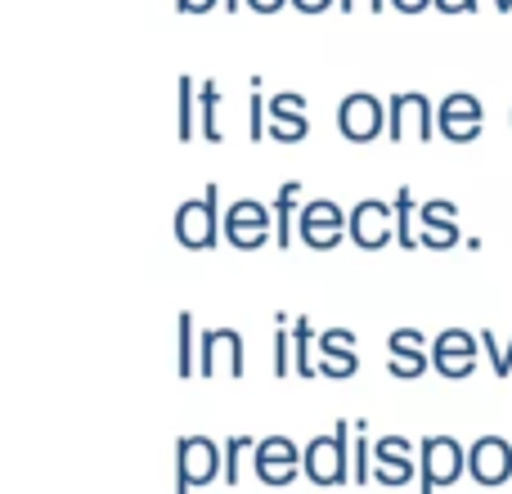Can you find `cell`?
<instances>
[{
  "label": "cell",
  "mask_w": 512,
  "mask_h": 494,
  "mask_svg": "<svg viewBox=\"0 0 512 494\" xmlns=\"http://www.w3.org/2000/svg\"><path fill=\"white\" fill-rule=\"evenodd\" d=\"M216 234H225V216H221V189L207 185L198 198H185L176 207V239L189 252H207L216 247Z\"/></svg>",
  "instance_id": "obj_1"
},
{
  "label": "cell",
  "mask_w": 512,
  "mask_h": 494,
  "mask_svg": "<svg viewBox=\"0 0 512 494\" xmlns=\"http://www.w3.org/2000/svg\"><path fill=\"white\" fill-rule=\"evenodd\" d=\"M351 432L355 423H337L328 436L306 445V477L315 486H346L351 481Z\"/></svg>",
  "instance_id": "obj_2"
},
{
  "label": "cell",
  "mask_w": 512,
  "mask_h": 494,
  "mask_svg": "<svg viewBox=\"0 0 512 494\" xmlns=\"http://www.w3.org/2000/svg\"><path fill=\"white\" fill-rule=\"evenodd\" d=\"M225 477V445L212 436H180L176 441V494H189L194 486H212Z\"/></svg>",
  "instance_id": "obj_3"
},
{
  "label": "cell",
  "mask_w": 512,
  "mask_h": 494,
  "mask_svg": "<svg viewBox=\"0 0 512 494\" xmlns=\"http://www.w3.org/2000/svg\"><path fill=\"white\" fill-rule=\"evenodd\" d=\"M463 468H468V454L454 436H427L418 445V494H436L441 486L459 481Z\"/></svg>",
  "instance_id": "obj_4"
},
{
  "label": "cell",
  "mask_w": 512,
  "mask_h": 494,
  "mask_svg": "<svg viewBox=\"0 0 512 494\" xmlns=\"http://www.w3.org/2000/svg\"><path fill=\"white\" fill-rule=\"evenodd\" d=\"M297 234H301V243L315 247V252H333L342 239H351V212H342L333 198H315V203L301 207Z\"/></svg>",
  "instance_id": "obj_5"
},
{
  "label": "cell",
  "mask_w": 512,
  "mask_h": 494,
  "mask_svg": "<svg viewBox=\"0 0 512 494\" xmlns=\"http://www.w3.org/2000/svg\"><path fill=\"white\" fill-rule=\"evenodd\" d=\"M409 131L423 144H432V131H441V126H436V108L423 90H400V95L387 99V140L400 144Z\"/></svg>",
  "instance_id": "obj_6"
},
{
  "label": "cell",
  "mask_w": 512,
  "mask_h": 494,
  "mask_svg": "<svg viewBox=\"0 0 512 494\" xmlns=\"http://www.w3.org/2000/svg\"><path fill=\"white\" fill-rule=\"evenodd\" d=\"M252 468L265 486H292L306 472V450H297L288 436H265V441H256Z\"/></svg>",
  "instance_id": "obj_7"
},
{
  "label": "cell",
  "mask_w": 512,
  "mask_h": 494,
  "mask_svg": "<svg viewBox=\"0 0 512 494\" xmlns=\"http://www.w3.org/2000/svg\"><path fill=\"white\" fill-rule=\"evenodd\" d=\"M436 126H441V140L472 144L481 135V126H486V104H481L477 95L454 90V95H445L441 104H436Z\"/></svg>",
  "instance_id": "obj_8"
},
{
  "label": "cell",
  "mask_w": 512,
  "mask_h": 494,
  "mask_svg": "<svg viewBox=\"0 0 512 494\" xmlns=\"http://www.w3.org/2000/svg\"><path fill=\"white\" fill-rule=\"evenodd\" d=\"M337 126L351 144H369L387 131V104L369 90H355V95L342 99V113H337Z\"/></svg>",
  "instance_id": "obj_9"
},
{
  "label": "cell",
  "mask_w": 512,
  "mask_h": 494,
  "mask_svg": "<svg viewBox=\"0 0 512 494\" xmlns=\"http://www.w3.org/2000/svg\"><path fill=\"white\" fill-rule=\"evenodd\" d=\"M477 360H481V337H472L468 328H445L432 342V364L441 378H454V382L472 378Z\"/></svg>",
  "instance_id": "obj_10"
},
{
  "label": "cell",
  "mask_w": 512,
  "mask_h": 494,
  "mask_svg": "<svg viewBox=\"0 0 512 494\" xmlns=\"http://www.w3.org/2000/svg\"><path fill=\"white\" fill-rule=\"evenodd\" d=\"M270 225H274V207L256 203V198H239V203L225 212V239H230L239 252H256L270 239Z\"/></svg>",
  "instance_id": "obj_11"
},
{
  "label": "cell",
  "mask_w": 512,
  "mask_h": 494,
  "mask_svg": "<svg viewBox=\"0 0 512 494\" xmlns=\"http://www.w3.org/2000/svg\"><path fill=\"white\" fill-rule=\"evenodd\" d=\"M216 369H225L230 378L248 373V364H243V337L234 328H212L198 342V378H216Z\"/></svg>",
  "instance_id": "obj_12"
},
{
  "label": "cell",
  "mask_w": 512,
  "mask_h": 494,
  "mask_svg": "<svg viewBox=\"0 0 512 494\" xmlns=\"http://www.w3.org/2000/svg\"><path fill=\"white\" fill-rule=\"evenodd\" d=\"M396 234V207L382 203V198H364V203L351 207V243L364 247V252H378V247L391 243Z\"/></svg>",
  "instance_id": "obj_13"
},
{
  "label": "cell",
  "mask_w": 512,
  "mask_h": 494,
  "mask_svg": "<svg viewBox=\"0 0 512 494\" xmlns=\"http://www.w3.org/2000/svg\"><path fill=\"white\" fill-rule=\"evenodd\" d=\"M468 472L481 486H504V481H512V445L504 436H481V441H472Z\"/></svg>",
  "instance_id": "obj_14"
},
{
  "label": "cell",
  "mask_w": 512,
  "mask_h": 494,
  "mask_svg": "<svg viewBox=\"0 0 512 494\" xmlns=\"http://www.w3.org/2000/svg\"><path fill=\"white\" fill-rule=\"evenodd\" d=\"M418 472L414 463V441H405V436H387V441L373 445V477L382 481V486H409Z\"/></svg>",
  "instance_id": "obj_15"
},
{
  "label": "cell",
  "mask_w": 512,
  "mask_h": 494,
  "mask_svg": "<svg viewBox=\"0 0 512 494\" xmlns=\"http://www.w3.org/2000/svg\"><path fill=\"white\" fill-rule=\"evenodd\" d=\"M265 113H270V140L279 144H301L310 131L306 122V95H297V90H279V95L265 104Z\"/></svg>",
  "instance_id": "obj_16"
},
{
  "label": "cell",
  "mask_w": 512,
  "mask_h": 494,
  "mask_svg": "<svg viewBox=\"0 0 512 494\" xmlns=\"http://www.w3.org/2000/svg\"><path fill=\"white\" fill-rule=\"evenodd\" d=\"M360 369V355H355V333L351 328H324L319 333V373L324 378H351Z\"/></svg>",
  "instance_id": "obj_17"
},
{
  "label": "cell",
  "mask_w": 512,
  "mask_h": 494,
  "mask_svg": "<svg viewBox=\"0 0 512 494\" xmlns=\"http://www.w3.org/2000/svg\"><path fill=\"white\" fill-rule=\"evenodd\" d=\"M387 351H391V360H387L391 378H418V373L432 364V355H427L418 328H396V333L387 337Z\"/></svg>",
  "instance_id": "obj_18"
},
{
  "label": "cell",
  "mask_w": 512,
  "mask_h": 494,
  "mask_svg": "<svg viewBox=\"0 0 512 494\" xmlns=\"http://www.w3.org/2000/svg\"><path fill=\"white\" fill-rule=\"evenodd\" d=\"M418 247H432V252H450V247H459V221L418 207Z\"/></svg>",
  "instance_id": "obj_19"
},
{
  "label": "cell",
  "mask_w": 512,
  "mask_h": 494,
  "mask_svg": "<svg viewBox=\"0 0 512 494\" xmlns=\"http://www.w3.org/2000/svg\"><path fill=\"white\" fill-rule=\"evenodd\" d=\"M297 198H301V180H283L279 185V194H274V243L288 252L292 247V216H301L297 212Z\"/></svg>",
  "instance_id": "obj_20"
},
{
  "label": "cell",
  "mask_w": 512,
  "mask_h": 494,
  "mask_svg": "<svg viewBox=\"0 0 512 494\" xmlns=\"http://www.w3.org/2000/svg\"><path fill=\"white\" fill-rule=\"evenodd\" d=\"M292 351H297V373L301 378H315L319 373V333L310 319H292Z\"/></svg>",
  "instance_id": "obj_21"
},
{
  "label": "cell",
  "mask_w": 512,
  "mask_h": 494,
  "mask_svg": "<svg viewBox=\"0 0 512 494\" xmlns=\"http://www.w3.org/2000/svg\"><path fill=\"white\" fill-rule=\"evenodd\" d=\"M198 342H203V337L194 333V315H189V310H180L176 315V369H180V378H194L198 373Z\"/></svg>",
  "instance_id": "obj_22"
},
{
  "label": "cell",
  "mask_w": 512,
  "mask_h": 494,
  "mask_svg": "<svg viewBox=\"0 0 512 494\" xmlns=\"http://www.w3.org/2000/svg\"><path fill=\"white\" fill-rule=\"evenodd\" d=\"M216 108H221V90H216V81H203L198 86V131L207 144H225V131L216 126Z\"/></svg>",
  "instance_id": "obj_23"
},
{
  "label": "cell",
  "mask_w": 512,
  "mask_h": 494,
  "mask_svg": "<svg viewBox=\"0 0 512 494\" xmlns=\"http://www.w3.org/2000/svg\"><path fill=\"white\" fill-rule=\"evenodd\" d=\"M274 355H270V373L274 378H288V369H297V351H292V337H288V315L274 310Z\"/></svg>",
  "instance_id": "obj_24"
},
{
  "label": "cell",
  "mask_w": 512,
  "mask_h": 494,
  "mask_svg": "<svg viewBox=\"0 0 512 494\" xmlns=\"http://www.w3.org/2000/svg\"><path fill=\"white\" fill-rule=\"evenodd\" d=\"M396 243L405 247V252H414L418 247V234H414V216H418V207H414V189L409 185H400L396 189Z\"/></svg>",
  "instance_id": "obj_25"
},
{
  "label": "cell",
  "mask_w": 512,
  "mask_h": 494,
  "mask_svg": "<svg viewBox=\"0 0 512 494\" xmlns=\"http://www.w3.org/2000/svg\"><path fill=\"white\" fill-rule=\"evenodd\" d=\"M180 113H176V135H180V144H189L194 140V131H198V81L194 77H180Z\"/></svg>",
  "instance_id": "obj_26"
},
{
  "label": "cell",
  "mask_w": 512,
  "mask_h": 494,
  "mask_svg": "<svg viewBox=\"0 0 512 494\" xmlns=\"http://www.w3.org/2000/svg\"><path fill=\"white\" fill-rule=\"evenodd\" d=\"M355 427H360V432H355V441H351V481L364 486V481H373V445H369V432H364L369 423L360 418Z\"/></svg>",
  "instance_id": "obj_27"
},
{
  "label": "cell",
  "mask_w": 512,
  "mask_h": 494,
  "mask_svg": "<svg viewBox=\"0 0 512 494\" xmlns=\"http://www.w3.org/2000/svg\"><path fill=\"white\" fill-rule=\"evenodd\" d=\"M248 454H256V445H252V436H230V441H225V486H239L243 481V459H248Z\"/></svg>",
  "instance_id": "obj_28"
},
{
  "label": "cell",
  "mask_w": 512,
  "mask_h": 494,
  "mask_svg": "<svg viewBox=\"0 0 512 494\" xmlns=\"http://www.w3.org/2000/svg\"><path fill=\"white\" fill-rule=\"evenodd\" d=\"M265 104H270V99H261V77H252V86H248V135H252V144L270 131V126H265V117H270Z\"/></svg>",
  "instance_id": "obj_29"
},
{
  "label": "cell",
  "mask_w": 512,
  "mask_h": 494,
  "mask_svg": "<svg viewBox=\"0 0 512 494\" xmlns=\"http://www.w3.org/2000/svg\"><path fill=\"white\" fill-rule=\"evenodd\" d=\"M477 337H481V351L490 355V369H495L499 378H508L512 373V337H508V346H499L495 333H477Z\"/></svg>",
  "instance_id": "obj_30"
},
{
  "label": "cell",
  "mask_w": 512,
  "mask_h": 494,
  "mask_svg": "<svg viewBox=\"0 0 512 494\" xmlns=\"http://www.w3.org/2000/svg\"><path fill=\"white\" fill-rule=\"evenodd\" d=\"M441 14H472V9L481 5V0H432Z\"/></svg>",
  "instance_id": "obj_31"
},
{
  "label": "cell",
  "mask_w": 512,
  "mask_h": 494,
  "mask_svg": "<svg viewBox=\"0 0 512 494\" xmlns=\"http://www.w3.org/2000/svg\"><path fill=\"white\" fill-rule=\"evenodd\" d=\"M216 9V0H176V14H207Z\"/></svg>",
  "instance_id": "obj_32"
},
{
  "label": "cell",
  "mask_w": 512,
  "mask_h": 494,
  "mask_svg": "<svg viewBox=\"0 0 512 494\" xmlns=\"http://www.w3.org/2000/svg\"><path fill=\"white\" fill-rule=\"evenodd\" d=\"M337 0H292V9H301V14H324V9H333Z\"/></svg>",
  "instance_id": "obj_33"
},
{
  "label": "cell",
  "mask_w": 512,
  "mask_h": 494,
  "mask_svg": "<svg viewBox=\"0 0 512 494\" xmlns=\"http://www.w3.org/2000/svg\"><path fill=\"white\" fill-rule=\"evenodd\" d=\"M364 5H369V14H382V9H387L391 0H364ZM337 9H342V14H351L355 0H337Z\"/></svg>",
  "instance_id": "obj_34"
},
{
  "label": "cell",
  "mask_w": 512,
  "mask_h": 494,
  "mask_svg": "<svg viewBox=\"0 0 512 494\" xmlns=\"http://www.w3.org/2000/svg\"><path fill=\"white\" fill-rule=\"evenodd\" d=\"M243 5H248L252 14H274L279 5H292V0H243Z\"/></svg>",
  "instance_id": "obj_35"
},
{
  "label": "cell",
  "mask_w": 512,
  "mask_h": 494,
  "mask_svg": "<svg viewBox=\"0 0 512 494\" xmlns=\"http://www.w3.org/2000/svg\"><path fill=\"white\" fill-rule=\"evenodd\" d=\"M391 5H396L400 14H418V9H427L432 0H391Z\"/></svg>",
  "instance_id": "obj_36"
},
{
  "label": "cell",
  "mask_w": 512,
  "mask_h": 494,
  "mask_svg": "<svg viewBox=\"0 0 512 494\" xmlns=\"http://www.w3.org/2000/svg\"><path fill=\"white\" fill-rule=\"evenodd\" d=\"M221 9L225 14H239V9H248V5H243V0H221Z\"/></svg>",
  "instance_id": "obj_37"
},
{
  "label": "cell",
  "mask_w": 512,
  "mask_h": 494,
  "mask_svg": "<svg viewBox=\"0 0 512 494\" xmlns=\"http://www.w3.org/2000/svg\"><path fill=\"white\" fill-rule=\"evenodd\" d=\"M495 9H499V14H508V9H512V0H495Z\"/></svg>",
  "instance_id": "obj_38"
}]
</instances>
